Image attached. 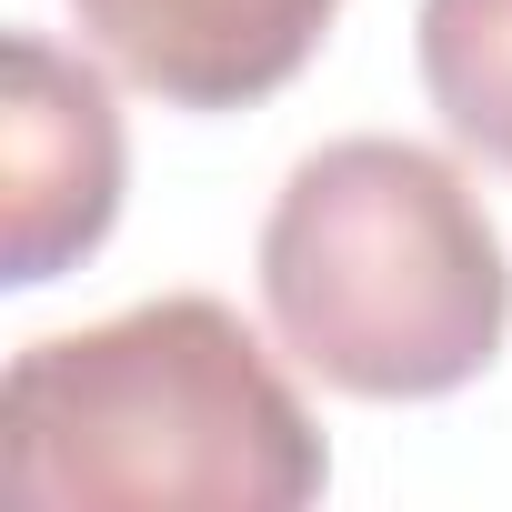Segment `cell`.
<instances>
[{"mask_svg": "<svg viewBox=\"0 0 512 512\" xmlns=\"http://www.w3.org/2000/svg\"><path fill=\"white\" fill-rule=\"evenodd\" d=\"M0 482L41 512H302L332 452L231 302L161 292L11 362Z\"/></svg>", "mask_w": 512, "mask_h": 512, "instance_id": "1", "label": "cell"}, {"mask_svg": "<svg viewBox=\"0 0 512 512\" xmlns=\"http://www.w3.org/2000/svg\"><path fill=\"white\" fill-rule=\"evenodd\" d=\"M262 312L352 402H442L512 332V262L482 191L422 141H322L262 221Z\"/></svg>", "mask_w": 512, "mask_h": 512, "instance_id": "2", "label": "cell"}, {"mask_svg": "<svg viewBox=\"0 0 512 512\" xmlns=\"http://www.w3.org/2000/svg\"><path fill=\"white\" fill-rule=\"evenodd\" d=\"M0 181H11V282H51L101 251L121 211V111L111 81L41 31L11 41V121H0Z\"/></svg>", "mask_w": 512, "mask_h": 512, "instance_id": "3", "label": "cell"}, {"mask_svg": "<svg viewBox=\"0 0 512 512\" xmlns=\"http://www.w3.org/2000/svg\"><path fill=\"white\" fill-rule=\"evenodd\" d=\"M342 0H71L81 41L171 111L272 101L332 31Z\"/></svg>", "mask_w": 512, "mask_h": 512, "instance_id": "4", "label": "cell"}, {"mask_svg": "<svg viewBox=\"0 0 512 512\" xmlns=\"http://www.w3.org/2000/svg\"><path fill=\"white\" fill-rule=\"evenodd\" d=\"M412 41L442 131L512 171V0H422Z\"/></svg>", "mask_w": 512, "mask_h": 512, "instance_id": "5", "label": "cell"}]
</instances>
